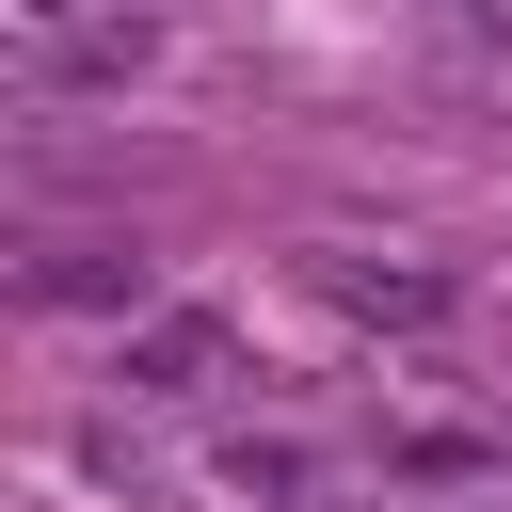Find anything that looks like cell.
<instances>
[{
    "label": "cell",
    "instance_id": "obj_1",
    "mask_svg": "<svg viewBox=\"0 0 512 512\" xmlns=\"http://www.w3.org/2000/svg\"><path fill=\"white\" fill-rule=\"evenodd\" d=\"M208 368H224V320H208V304H160V320L112 336V384H128V400H192Z\"/></svg>",
    "mask_w": 512,
    "mask_h": 512
},
{
    "label": "cell",
    "instance_id": "obj_2",
    "mask_svg": "<svg viewBox=\"0 0 512 512\" xmlns=\"http://www.w3.org/2000/svg\"><path fill=\"white\" fill-rule=\"evenodd\" d=\"M128 288H144L128 240H64V256H32V304H128Z\"/></svg>",
    "mask_w": 512,
    "mask_h": 512
},
{
    "label": "cell",
    "instance_id": "obj_3",
    "mask_svg": "<svg viewBox=\"0 0 512 512\" xmlns=\"http://www.w3.org/2000/svg\"><path fill=\"white\" fill-rule=\"evenodd\" d=\"M336 304H352V320H448V272H368V256H336Z\"/></svg>",
    "mask_w": 512,
    "mask_h": 512
},
{
    "label": "cell",
    "instance_id": "obj_4",
    "mask_svg": "<svg viewBox=\"0 0 512 512\" xmlns=\"http://www.w3.org/2000/svg\"><path fill=\"white\" fill-rule=\"evenodd\" d=\"M208 480H224V496H304V480H320V464H304V448H288V432H240V448H224V464H208Z\"/></svg>",
    "mask_w": 512,
    "mask_h": 512
},
{
    "label": "cell",
    "instance_id": "obj_5",
    "mask_svg": "<svg viewBox=\"0 0 512 512\" xmlns=\"http://www.w3.org/2000/svg\"><path fill=\"white\" fill-rule=\"evenodd\" d=\"M16 32L32 48H80V0H16Z\"/></svg>",
    "mask_w": 512,
    "mask_h": 512
}]
</instances>
